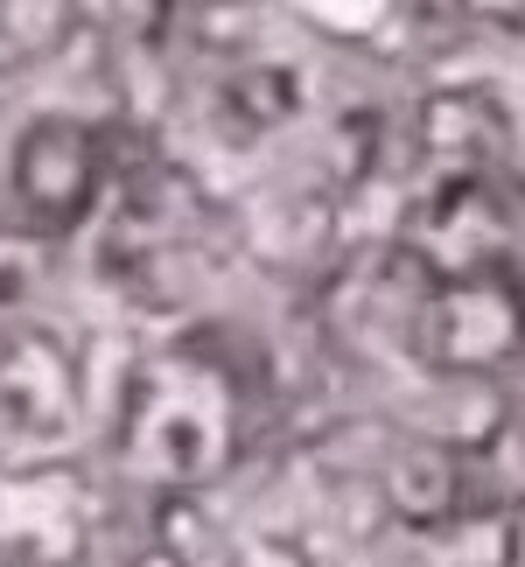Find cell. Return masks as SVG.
Returning a JSON list of instances; mask_svg holds the SVG:
<instances>
[{
	"label": "cell",
	"instance_id": "1",
	"mask_svg": "<svg viewBox=\"0 0 525 567\" xmlns=\"http://www.w3.org/2000/svg\"><path fill=\"white\" fill-rule=\"evenodd\" d=\"M92 183H99V147L78 120H35L14 141V196L42 225H71L92 204Z\"/></svg>",
	"mask_w": 525,
	"mask_h": 567
},
{
	"label": "cell",
	"instance_id": "2",
	"mask_svg": "<svg viewBox=\"0 0 525 567\" xmlns=\"http://www.w3.org/2000/svg\"><path fill=\"white\" fill-rule=\"evenodd\" d=\"M385 491L400 518H449L455 512V491H463V470H455L449 449H406L400 463L385 470Z\"/></svg>",
	"mask_w": 525,
	"mask_h": 567
},
{
	"label": "cell",
	"instance_id": "3",
	"mask_svg": "<svg viewBox=\"0 0 525 567\" xmlns=\"http://www.w3.org/2000/svg\"><path fill=\"white\" fill-rule=\"evenodd\" d=\"M413 141H421V155L434 162H463L476 155V141H484V105H476V92H428L421 105H413Z\"/></svg>",
	"mask_w": 525,
	"mask_h": 567
},
{
	"label": "cell",
	"instance_id": "4",
	"mask_svg": "<svg viewBox=\"0 0 525 567\" xmlns=\"http://www.w3.org/2000/svg\"><path fill=\"white\" fill-rule=\"evenodd\" d=\"M392 518H400V505H392L385 476H343L337 484V526L350 539H379Z\"/></svg>",
	"mask_w": 525,
	"mask_h": 567
},
{
	"label": "cell",
	"instance_id": "5",
	"mask_svg": "<svg viewBox=\"0 0 525 567\" xmlns=\"http://www.w3.org/2000/svg\"><path fill=\"white\" fill-rule=\"evenodd\" d=\"M253 29H259L253 0H196V14H189V35L204 50H246Z\"/></svg>",
	"mask_w": 525,
	"mask_h": 567
},
{
	"label": "cell",
	"instance_id": "6",
	"mask_svg": "<svg viewBox=\"0 0 525 567\" xmlns=\"http://www.w3.org/2000/svg\"><path fill=\"white\" fill-rule=\"evenodd\" d=\"M21 63H29V50H21V35L8 29V21H0V84H8V78L21 71Z\"/></svg>",
	"mask_w": 525,
	"mask_h": 567
},
{
	"label": "cell",
	"instance_id": "7",
	"mask_svg": "<svg viewBox=\"0 0 525 567\" xmlns=\"http://www.w3.org/2000/svg\"><path fill=\"white\" fill-rule=\"evenodd\" d=\"M470 21H505V14H525V0H463Z\"/></svg>",
	"mask_w": 525,
	"mask_h": 567
},
{
	"label": "cell",
	"instance_id": "8",
	"mask_svg": "<svg viewBox=\"0 0 525 567\" xmlns=\"http://www.w3.org/2000/svg\"><path fill=\"white\" fill-rule=\"evenodd\" d=\"M134 567H189V560H183V554H168V547H155V539H147V554H141Z\"/></svg>",
	"mask_w": 525,
	"mask_h": 567
},
{
	"label": "cell",
	"instance_id": "9",
	"mask_svg": "<svg viewBox=\"0 0 525 567\" xmlns=\"http://www.w3.org/2000/svg\"><path fill=\"white\" fill-rule=\"evenodd\" d=\"M29 567H56V560H29Z\"/></svg>",
	"mask_w": 525,
	"mask_h": 567
}]
</instances>
